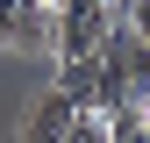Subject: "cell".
<instances>
[{
    "label": "cell",
    "mask_w": 150,
    "mask_h": 143,
    "mask_svg": "<svg viewBox=\"0 0 150 143\" xmlns=\"http://www.w3.org/2000/svg\"><path fill=\"white\" fill-rule=\"evenodd\" d=\"M100 50H107V64H115V79H122V100H143L150 107V43L115 14V29H107Z\"/></svg>",
    "instance_id": "cell-3"
},
{
    "label": "cell",
    "mask_w": 150,
    "mask_h": 143,
    "mask_svg": "<svg viewBox=\"0 0 150 143\" xmlns=\"http://www.w3.org/2000/svg\"><path fill=\"white\" fill-rule=\"evenodd\" d=\"M64 143H115V136H107V115H79Z\"/></svg>",
    "instance_id": "cell-5"
},
{
    "label": "cell",
    "mask_w": 150,
    "mask_h": 143,
    "mask_svg": "<svg viewBox=\"0 0 150 143\" xmlns=\"http://www.w3.org/2000/svg\"><path fill=\"white\" fill-rule=\"evenodd\" d=\"M115 7H122V0H115Z\"/></svg>",
    "instance_id": "cell-9"
},
{
    "label": "cell",
    "mask_w": 150,
    "mask_h": 143,
    "mask_svg": "<svg viewBox=\"0 0 150 143\" xmlns=\"http://www.w3.org/2000/svg\"><path fill=\"white\" fill-rule=\"evenodd\" d=\"M50 79L71 93V107H79V115H115V107H122V79H115V64H107V50L57 57V72H50Z\"/></svg>",
    "instance_id": "cell-1"
},
{
    "label": "cell",
    "mask_w": 150,
    "mask_h": 143,
    "mask_svg": "<svg viewBox=\"0 0 150 143\" xmlns=\"http://www.w3.org/2000/svg\"><path fill=\"white\" fill-rule=\"evenodd\" d=\"M0 14H7V0H0Z\"/></svg>",
    "instance_id": "cell-8"
},
{
    "label": "cell",
    "mask_w": 150,
    "mask_h": 143,
    "mask_svg": "<svg viewBox=\"0 0 150 143\" xmlns=\"http://www.w3.org/2000/svg\"><path fill=\"white\" fill-rule=\"evenodd\" d=\"M71 122H79V107H71V93L50 79L43 93L29 100V115H22V143H64V136H71Z\"/></svg>",
    "instance_id": "cell-4"
},
{
    "label": "cell",
    "mask_w": 150,
    "mask_h": 143,
    "mask_svg": "<svg viewBox=\"0 0 150 143\" xmlns=\"http://www.w3.org/2000/svg\"><path fill=\"white\" fill-rule=\"evenodd\" d=\"M57 29H50V57H86V50L107 43L115 29V0H57Z\"/></svg>",
    "instance_id": "cell-2"
},
{
    "label": "cell",
    "mask_w": 150,
    "mask_h": 143,
    "mask_svg": "<svg viewBox=\"0 0 150 143\" xmlns=\"http://www.w3.org/2000/svg\"><path fill=\"white\" fill-rule=\"evenodd\" d=\"M122 22H129V29H136V36H143V43H150V0H122Z\"/></svg>",
    "instance_id": "cell-6"
},
{
    "label": "cell",
    "mask_w": 150,
    "mask_h": 143,
    "mask_svg": "<svg viewBox=\"0 0 150 143\" xmlns=\"http://www.w3.org/2000/svg\"><path fill=\"white\" fill-rule=\"evenodd\" d=\"M143 143H150V122H143Z\"/></svg>",
    "instance_id": "cell-7"
}]
</instances>
